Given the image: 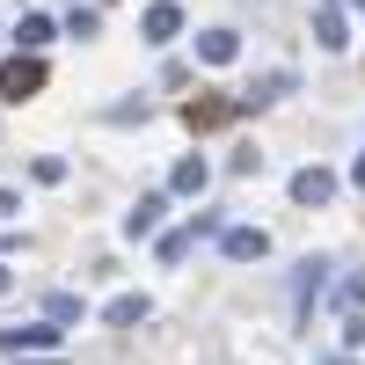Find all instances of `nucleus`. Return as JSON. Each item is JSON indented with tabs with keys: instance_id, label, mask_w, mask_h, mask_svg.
Returning <instances> with one entry per match:
<instances>
[{
	"instance_id": "nucleus-1",
	"label": "nucleus",
	"mask_w": 365,
	"mask_h": 365,
	"mask_svg": "<svg viewBox=\"0 0 365 365\" xmlns=\"http://www.w3.org/2000/svg\"><path fill=\"white\" fill-rule=\"evenodd\" d=\"M37 88H44V58H29V51L0 58V103H29Z\"/></svg>"
},
{
	"instance_id": "nucleus-2",
	"label": "nucleus",
	"mask_w": 365,
	"mask_h": 365,
	"mask_svg": "<svg viewBox=\"0 0 365 365\" xmlns=\"http://www.w3.org/2000/svg\"><path fill=\"white\" fill-rule=\"evenodd\" d=\"M292 88H299V73H292V66H270V73H256V81L234 96V110H270V103H285Z\"/></svg>"
},
{
	"instance_id": "nucleus-3",
	"label": "nucleus",
	"mask_w": 365,
	"mask_h": 365,
	"mask_svg": "<svg viewBox=\"0 0 365 365\" xmlns=\"http://www.w3.org/2000/svg\"><path fill=\"white\" fill-rule=\"evenodd\" d=\"M234 96H190V103H182V125H190V132H220V125H234Z\"/></svg>"
},
{
	"instance_id": "nucleus-4",
	"label": "nucleus",
	"mask_w": 365,
	"mask_h": 365,
	"mask_svg": "<svg viewBox=\"0 0 365 365\" xmlns=\"http://www.w3.org/2000/svg\"><path fill=\"white\" fill-rule=\"evenodd\" d=\"M139 37L154 44V51H161V44H175V37H182V0H154V8L139 15Z\"/></svg>"
},
{
	"instance_id": "nucleus-5",
	"label": "nucleus",
	"mask_w": 365,
	"mask_h": 365,
	"mask_svg": "<svg viewBox=\"0 0 365 365\" xmlns=\"http://www.w3.org/2000/svg\"><path fill=\"white\" fill-rule=\"evenodd\" d=\"M161 212H168V190H146V197L125 212V241H154V234H161Z\"/></svg>"
},
{
	"instance_id": "nucleus-6",
	"label": "nucleus",
	"mask_w": 365,
	"mask_h": 365,
	"mask_svg": "<svg viewBox=\"0 0 365 365\" xmlns=\"http://www.w3.org/2000/svg\"><path fill=\"white\" fill-rule=\"evenodd\" d=\"M220 256H227V263H263V256H270V234H263V227H227V234H220Z\"/></svg>"
},
{
	"instance_id": "nucleus-7",
	"label": "nucleus",
	"mask_w": 365,
	"mask_h": 365,
	"mask_svg": "<svg viewBox=\"0 0 365 365\" xmlns=\"http://www.w3.org/2000/svg\"><path fill=\"white\" fill-rule=\"evenodd\" d=\"M58 336H66V329L58 322H29V329H0V351H58Z\"/></svg>"
},
{
	"instance_id": "nucleus-8",
	"label": "nucleus",
	"mask_w": 365,
	"mask_h": 365,
	"mask_svg": "<svg viewBox=\"0 0 365 365\" xmlns=\"http://www.w3.org/2000/svg\"><path fill=\"white\" fill-rule=\"evenodd\" d=\"M314 44L336 58V51H351V29H344V0H322L314 8Z\"/></svg>"
},
{
	"instance_id": "nucleus-9",
	"label": "nucleus",
	"mask_w": 365,
	"mask_h": 365,
	"mask_svg": "<svg viewBox=\"0 0 365 365\" xmlns=\"http://www.w3.org/2000/svg\"><path fill=\"white\" fill-rule=\"evenodd\" d=\"M322 292H329V256H307V263H299V278H292V314H307Z\"/></svg>"
},
{
	"instance_id": "nucleus-10",
	"label": "nucleus",
	"mask_w": 365,
	"mask_h": 365,
	"mask_svg": "<svg viewBox=\"0 0 365 365\" xmlns=\"http://www.w3.org/2000/svg\"><path fill=\"white\" fill-rule=\"evenodd\" d=\"M329 197H336V175H329L322 161H307L292 175V205H329Z\"/></svg>"
},
{
	"instance_id": "nucleus-11",
	"label": "nucleus",
	"mask_w": 365,
	"mask_h": 365,
	"mask_svg": "<svg viewBox=\"0 0 365 365\" xmlns=\"http://www.w3.org/2000/svg\"><path fill=\"white\" fill-rule=\"evenodd\" d=\"M197 58H205V66H234V58H241V29H205V37H197Z\"/></svg>"
},
{
	"instance_id": "nucleus-12",
	"label": "nucleus",
	"mask_w": 365,
	"mask_h": 365,
	"mask_svg": "<svg viewBox=\"0 0 365 365\" xmlns=\"http://www.w3.org/2000/svg\"><path fill=\"white\" fill-rule=\"evenodd\" d=\"M146 314H154V299H146V292H117L110 307H103V322H110V329H139Z\"/></svg>"
},
{
	"instance_id": "nucleus-13",
	"label": "nucleus",
	"mask_w": 365,
	"mask_h": 365,
	"mask_svg": "<svg viewBox=\"0 0 365 365\" xmlns=\"http://www.w3.org/2000/svg\"><path fill=\"white\" fill-rule=\"evenodd\" d=\"M205 182H212V161H205V154H182L175 175H168V190H175V197H197Z\"/></svg>"
},
{
	"instance_id": "nucleus-14",
	"label": "nucleus",
	"mask_w": 365,
	"mask_h": 365,
	"mask_svg": "<svg viewBox=\"0 0 365 365\" xmlns=\"http://www.w3.org/2000/svg\"><path fill=\"white\" fill-rule=\"evenodd\" d=\"M51 37H58V22H51V15H22V22H15V51H29V58H37Z\"/></svg>"
},
{
	"instance_id": "nucleus-15",
	"label": "nucleus",
	"mask_w": 365,
	"mask_h": 365,
	"mask_svg": "<svg viewBox=\"0 0 365 365\" xmlns=\"http://www.w3.org/2000/svg\"><path fill=\"white\" fill-rule=\"evenodd\" d=\"M336 307L344 314H365V270H351V278L336 285Z\"/></svg>"
},
{
	"instance_id": "nucleus-16",
	"label": "nucleus",
	"mask_w": 365,
	"mask_h": 365,
	"mask_svg": "<svg viewBox=\"0 0 365 365\" xmlns=\"http://www.w3.org/2000/svg\"><path fill=\"white\" fill-rule=\"evenodd\" d=\"M190 249H197V234H190V227H175V234H161V263H182Z\"/></svg>"
},
{
	"instance_id": "nucleus-17",
	"label": "nucleus",
	"mask_w": 365,
	"mask_h": 365,
	"mask_svg": "<svg viewBox=\"0 0 365 365\" xmlns=\"http://www.w3.org/2000/svg\"><path fill=\"white\" fill-rule=\"evenodd\" d=\"M44 314H51V322H81L88 307H81V292H51V299H44Z\"/></svg>"
},
{
	"instance_id": "nucleus-18",
	"label": "nucleus",
	"mask_w": 365,
	"mask_h": 365,
	"mask_svg": "<svg viewBox=\"0 0 365 365\" xmlns=\"http://www.w3.org/2000/svg\"><path fill=\"white\" fill-rule=\"evenodd\" d=\"M190 234H197V241H220V234H227V212H190Z\"/></svg>"
},
{
	"instance_id": "nucleus-19",
	"label": "nucleus",
	"mask_w": 365,
	"mask_h": 365,
	"mask_svg": "<svg viewBox=\"0 0 365 365\" xmlns=\"http://www.w3.org/2000/svg\"><path fill=\"white\" fill-rule=\"evenodd\" d=\"M96 29H103V15H96V8H73V15H66V37H81V44L96 37Z\"/></svg>"
},
{
	"instance_id": "nucleus-20",
	"label": "nucleus",
	"mask_w": 365,
	"mask_h": 365,
	"mask_svg": "<svg viewBox=\"0 0 365 365\" xmlns=\"http://www.w3.org/2000/svg\"><path fill=\"white\" fill-rule=\"evenodd\" d=\"M29 175H37V182H66V161H58V154H37V161H29Z\"/></svg>"
},
{
	"instance_id": "nucleus-21",
	"label": "nucleus",
	"mask_w": 365,
	"mask_h": 365,
	"mask_svg": "<svg viewBox=\"0 0 365 365\" xmlns=\"http://www.w3.org/2000/svg\"><path fill=\"white\" fill-rule=\"evenodd\" d=\"M146 117H154V110H146V96H139V103H117L110 125H146Z\"/></svg>"
},
{
	"instance_id": "nucleus-22",
	"label": "nucleus",
	"mask_w": 365,
	"mask_h": 365,
	"mask_svg": "<svg viewBox=\"0 0 365 365\" xmlns=\"http://www.w3.org/2000/svg\"><path fill=\"white\" fill-rule=\"evenodd\" d=\"M234 175H263V146H234Z\"/></svg>"
},
{
	"instance_id": "nucleus-23",
	"label": "nucleus",
	"mask_w": 365,
	"mask_h": 365,
	"mask_svg": "<svg viewBox=\"0 0 365 365\" xmlns=\"http://www.w3.org/2000/svg\"><path fill=\"white\" fill-rule=\"evenodd\" d=\"M344 351H351V358L365 351V314H344Z\"/></svg>"
},
{
	"instance_id": "nucleus-24",
	"label": "nucleus",
	"mask_w": 365,
	"mask_h": 365,
	"mask_svg": "<svg viewBox=\"0 0 365 365\" xmlns=\"http://www.w3.org/2000/svg\"><path fill=\"white\" fill-rule=\"evenodd\" d=\"M15 212H22V190H8V182H0V227H8Z\"/></svg>"
},
{
	"instance_id": "nucleus-25",
	"label": "nucleus",
	"mask_w": 365,
	"mask_h": 365,
	"mask_svg": "<svg viewBox=\"0 0 365 365\" xmlns=\"http://www.w3.org/2000/svg\"><path fill=\"white\" fill-rule=\"evenodd\" d=\"M351 190H365V154H358V161H351Z\"/></svg>"
},
{
	"instance_id": "nucleus-26",
	"label": "nucleus",
	"mask_w": 365,
	"mask_h": 365,
	"mask_svg": "<svg viewBox=\"0 0 365 365\" xmlns=\"http://www.w3.org/2000/svg\"><path fill=\"white\" fill-rule=\"evenodd\" d=\"M8 285H15V270H8V263H0V292H8Z\"/></svg>"
},
{
	"instance_id": "nucleus-27",
	"label": "nucleus",
	"mask_w": 365,
	"mask_h": 365,
	"mask_svg": "<svg viewBox=\"0 0 365 365\" xmlns=\"http://www.w3.org/2000/svg\"><path fill=\"white\" fill-rule=\"evenodd\" d=\"M314 365H351V351H344V358H314Z\"/></svg>"
},
{
	"instance_id": "nucleus-28",
	"label": "nucleus",
	"mask_w": 365,
	"mask_h": 365,
	"mask_svg": "<svg viewBox=\"0 0 365 365\" xmlns=\"http://www.w3.org/2000/svg\"><path fill=\"white\" fill-rule=\"evenodd\" d=\"M29 365H58V358H29Z\"/></svg>"
},
{
	"instance_id": "nucleus-29",
	"label": "nucleus",
	"mask_w": 365,
	"mask_h": 365,
	"mask_svg": "<svg viewBox=\"0 0 365 365\" xmlns=\"http://www.w3.org/2000/svg\"><path fill=\"white\" fill-rule=\"evenodd\" d=\"M351 8H365V0H351Z\"/></svg>"
}]
</instances>
